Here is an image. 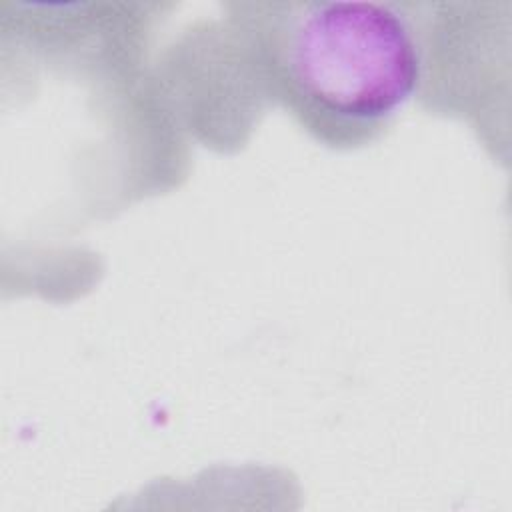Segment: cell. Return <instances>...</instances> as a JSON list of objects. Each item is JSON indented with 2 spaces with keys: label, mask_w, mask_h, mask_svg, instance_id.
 Segmentation results:
<instances>
[{
  "label": "cell",
  "mask_w": 512,
  "mask_h": 512,
  "mask_svg": "<svg viewBox=\"0 0 512 512\" xmlns=\"http://www.w3.org/2000/svg\"><path fill=\"white\" fill-rule=\"evenodd\" d=\"M224 30L260 110L282 106L318 144L380 140L418 98L424 2H226Z\"/></svg>",
  "instance_id": "cell-1"
},
{
  "label": "cell",
  "mask_w": 512,
  "mask_h": 512,
  "mask_svg": "<svg viewBox=\"0 0 512 512\" xmlns=\"http://www.w3.org/2000/svg\"><path fill=\"white\" fill-rule=\"evenodd\" d=\"M510 2H424V78L430 112L478 130L496 126V60L508 50Z\"/></svg>",
  "instance_id": "cell-2"
}]
</instances>
